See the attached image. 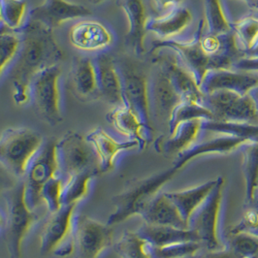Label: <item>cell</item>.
I'll return each instance as SVG.
<instances>
[{
  "label": "cell",
  "instance_id": "cell-46",
  "mask_svg": "<svg viewBox=\"0 0 258 258\" xmlns=\"http://www.w3.org/2000/svg\"><path fill=\"white\" fill-rule=\"evenodd\" d=\"M249 94L253 98V100H254V102L256 104V107H257L258 109V86H256L255 88H253L251 91H249Z\"/></svg>",
  "mask_w": 258,
  "mask_h": 258
},
{
  "label": "cell",
  "instance_id": "cell-36",
  "mask_svg": "<svg viewBox=\"0 0 258 258\" xmlns=\"http://www.w3.org/2000/svg\"><path fill=\"white\" fill-rule=\"evenodd\" d=\"M232 31L238 48L248 53L258 44V18L245 17L236 22Z\"/></svg>",
  "mask_w": 258,
  "mask_h": 258
},
{
  "label": "cell",
  "instance_id": "cell-40",
  "mask_svg": "<svg viewBox=\"0 0 258 258\" xmlns=\"http://www.w3.org/2000/svg\"><path fill=\"white\" fill-rule=\"evenodd\" d=\"M229 247L242 258L258 256V238L245 233L231 234Z\"/></svg>",
  "mask_w": 258,
  "mask_h": 258
},
{
  "label": "cell",
  "instance_id": "cell-23",
  "mask_svg": "<svg viewBox=\"0 0 258 258\" xmlns=\"http://www.w3.org/2000/svg\"><path fill=\"white\" fill-rule=\"evenodd\" d=\"M191 11L183 6H179L167 13L149 18L147 31L153 32L160 40L177 38L192 23Z\"/></svg>",
  "mask_w": 258,
  "mask_h": 258
},
{
  "label": "cell",
  "instance_id": "cell-41",
  "mask_svg": "<svg viewBox=\"0 0 258 258\" xmlns=\"http://www.w3.org/2000/svg\"><path fill=\"white\" fill-rule=\"evenodd\" d=\"M21 39L11 31L0 35V76L8 64L18 55Z\"/></svg>",
  "mask_w": 258,
  "mask_h": 258
},
{
  "label": "cell",
  "instance_id": "cell-16",
  "mask_svg": "<svg viewBox=\"0 0 258 258\" xmlns=\"http://www.w3.org/2000/svg\"><path fill=\"white\" fill-rule=\"evenodd\" d=\"M149 100L151 114L167 121L175 107L182 101L161 66L149 81Z\"/></svg>",
  "mask_w": 258,
  "mask_h": 258
},
{
  "label": "cell",
  "instance_id": "cell-21",
  "mask_svg": "<svg viewBox=\"0 0 258 258\" xmlns=\"http://www.w3.org/2000/svg\"><path fill=\"white\" fill-rule=\"evenodd\" d=\"M107 120L113 125L116 132L134 140L143 150L149 140H151L152 127L146 125L138 115L126 105L116 107L107 115Z\"/></svg>",
  "mask_w": 258,
  "mask_h": 258
},
{
  "label": "cell",
  "instance_id": "cell-5",
  "mask_svg": "<svg viewBox=\"0 0 258 258\" xmlns=\"http://www.w3.org/2000/svg\"><path fill=\"white\" fill-rule=\"evenodd\" d=\"M77 204L62 206L50 214L39 236L42 255L64 258L74 253V221Z\"/></svg>",
  "mask_w": 258,
  "mask_h": 258
},
{
  "label": "cell",
  "instance_id": "cell-2",
  "mask_svg": "<svg viewBox=\"0 0 258 258\" xmlns=\"http://www.w3.org/2000/svg\"><path fill=\"white\" fill-rule=\"evenodd\" d=\"M176 172L174 168H171L150 177L131 181L120 194L112 199L115 209L110 215L107 224L114 226L134 216H140L147 205L159 194L162 186L174 178Z\"/></svg>",
  "mask_w": 258,
  "mask_h": 258
},
{
  "label": "cell",
  "instance_id": "cell-45",
  "mask_svg": "<svg viewBox=\"0 0 258 258\" xmlns=\"http://www.w3.org/2000/svg\"><path fill=\"white\" fill-rule=\"evenodd\" d=\"M198 258H242L235 253L230 247H222L216 250H208Z\"/></svg>",
  "mask_w": 258,
  "mask_h": 258
},
{
  "label": "cell",
  "instance_id": "cell-55",
  "mask_svg": "<svg viewBox=\"0 0 258 258\" xmlns=\"http://www.w3.org/2000/svg\"><path fill=\"white\" fill-rule=\"evenodd\" d=\"M255 7H256V8H258V0L257 1H256V3H255Z\"/></svg>",
  "mask_w": 258,
  "mask_h": 258
},
{
  "label": "cell",
  "instance_id": "cell-49",
  "mask_svg": "<svg viewBox=\"0 0 258 258\" xmlns=\"http://www.w3.org/2000/svg\"><path fill=\"white\" fill-rule=\"evenodd\" d=\"M89 1L93 5H98V4H101V3H103L105 1H107V0H89Z\"/></svg>",
  "mask_w": 258,
  "mask_h": 258
},
{
  "label": "cell",
  "instance_id": "cell-56",
  "mask_svg": "<svg viewBox=\"0 0 258 258\" xmlns=\"http://www.w3.org/2000/svg\"><path fill=\"white\" fill-rule=\"evenodd\" d=\"M246 258H258V256H251V257H246Z\"/></svg>",
  "mask_w": 258,
  "mask_h": 258
},
{
  "label": "cell",
  "instance_id": "cell-19",
  "mask_svg": "<svg viewBox=\"0 0 258 258\" xmlns=\"http://www.w3.org/2000/svg\"><path fill=\"white\" fill-rule=\"evenodd\" d=\"M247 140L229 136V135H222L219 134V136L204 140V141H197L194 143L185 151L181 152L177 155V158L174 161L173 168L178 171L183 166H185L189 161L194 158L201 156V155H212V154H220L225 155L229 154L233 151L243 148L246 144H248Z\"/></svg>",
  "mask_w": 258,
  "mask_h": 258
},
{
  "label": "cell",
  "instance_id": "cell-6",
  "mask_svg": "<svg viewBox=\"0 0 258 258\" xmlns=\"http://www.w3.org/2000/svg\"><path fill=\"white\" fill-rule=\"evenodd\" d=\"M56 162L58 176L63 181L69 177L87 171L101 174L98 161L87 137L69 131L56 141Z\"/></svg>",
  "mask_w": 258,
  "mask_h": 258
},
{
  "label": "cell",
  "instance_id": "cell-24",
  "mask_svg": "<svg viewBox=\"0 0 258 258\" xmlns=\"http://www.w3.org/2000/svg\"><path fill=\"white\" fill-rule=\"evenodd\" d=\"M71 82L80 99L91 101L100 98L96 65L90 57L79 56L73 59Z\"/></svg>",
  "mask_w": 258,
  "mask_h": 258
},
{
  "label": "cell",
  "instance_id": "cell-1",
  "mask_svg": "<svg viewBox=\"0 0 258 258\" xmlns=\"http://www.w3.org/2000/svg\"><path fill=\"white\" fill-rule=\"evenodd\" d=\"M22 34L20 51L10 74L14 100L18 105H25L31 99V83L39 72L57 64L63 57L51 28L28 21Z\"/></svg>",
  "mask_w": 258,
  "mask_h": 258
},
{
  "label": "cell",
  "instance_id": "cell-13",
  "mask_svg": "<svg viewBox=\"0 0 258 258\" xmlns=\"http://www.w3.org/2000/svg\"><path fill=\"white\" fill-rule=\"evenodd\" d=\"M122 84L124 105L133 110L151 127L149 81L140 70L128 62L117 66Z\"/></svg>",
  "mask_w": 258,
  "mask_h": 258
},
{
  "label": "cell",
  "instance_id": "cell-33",
  "mask_svg": "<svg viewBox=\"0 0 258 258\" xmlns=\"http://www.w3.org/2000/svg\"><path fill=\"white\" fill-rule=\"evenodd\" d=\"M192 119L215 120V116L203 103L194 101H181V103L178 104L175 107L169 118V133H172L179 123Z\"/></svg>",
  "mask_w": 258,
  "mask_h": 258
},
{
  "label": "cell",
  "instance_id": "cell-35",
  "mask_svg": "<svg viewBox=\"0 0 258 258\" xmlns=\"http://www.w3.org/2000/svg\"><path fill=\"white\" fill-rule=\"evenodd\" d=\"M204 9L207 33L221 35L232 31V25L225 15L220 0H204Z\"/></svg>",
  "mask_w": 258,
  "mask_h": 258
},
{
  "label": "cell",
  "instance_id": "cell-20",
  "mask_svg": "<svg viewBox=\"0 0 258 258\" xmlns=\"http://www.w3.org/2000/svg\"><path fill=\"white\" fill-rule=\"evenodd\" d=\"M95 65L100 98L115 107L124 105L121 78L114 59L107 53H99Z\"/></svg>",
  "mask_w": 258,
  "mask_h": 258
},
{
  "label": "cell",
  "instance_id": "cell-52",
  "mask_svg": "<svg viewBox=\"0 0 258 258\" xmlns=\"http://www.w3.org/2000/svg\"><path fill=\"white\" fill-rule=\"evenodd\" d=\"M245 1H246L248 4H251V5L255 6V3H256L257 0H245Z\"/></svg>",
  "mask_w": 258,
  "mask_h": 258
},
{
  "label": "cell",
  "instance_id": "cell-10",
  "mask_svg": "<svg viewBox=\"0 0 258 258\" xmlns=\"http://www.w3.org/2000/svg\"><path fill=\"white\" fill-rule=\"evenodd\" d=\"M204 23H200L197 33L194 38H172L158 40L154 43L153 51L167 49L172 52L179 63L187 70L199 86L205 73L210 69V56L201 47V37L204 32Z\"/></svg>",
  "mask_w": 258,
  "mask_h": 258
},
{
  "label": "cell",
  "instance_id": "cell-39",
  "mask_svg": "<svg viewBox=\"0 0 258 258\" xmlns=\"http://www.w3.org/2000/svg\"><path fill=\"white\" fill-rule=\"evenodd\" d=\"M63 182V180L57 175L47 181L40 191L41 203L45 204L50 214L58 211L62 207L61 194Z\"/></svg>",
  "mask_w": 258,
  "mask_h": 258
},
{
  "label": "cell",
  "instance_id": "cell-14",
  "mask_svg": "<svg viewBox=\"0 0 258 258\" xmlns=\"http://www.w3.org/2000/svg\"><path fill=\"white\" fill-rule=\"evenodd\" d=\"M256 86L258 72L221 68L209 69L199 85V89L203 95L220 90L246 94Z\"/></svg>",
  "mask_w": 258,
  "mask_h": 258
},
{
  "label": "cell",
  "instance_id": "cell-32",
  "mask_svg": "<svg viewBox=\"0 0 258 258\" xmlns=\"http://www.w3.org/2000/svg\"><path fill=\"white\" fill-rule=\"evenodd\" d=\"M243 172L245 182V202L251 204L258 189V143L243 146Z\"/></svg>",
  "mask_w": 258,
  "mask_h": 258
},
{
  "label": "cell",
  "instance_id": "cell-17",
  "mask_svg": "<svg viewBox=\"0 0 258 258\" xmlns=\"http://www.w3.org/2000/svg\"><path fill=\"white\" fill-rule=\"evenodd\" d=\"M87 139L96 155L101 173L110 172L115 167L116 156L121 152L139 148L138 142L134 140L117 141L100 127L91 130L87 135Z\"/></svg>",
  "mask_w": 258,
  "mask_h": 258
},
{
  "label": "cell",
  "instance_id": "cell-47",
  "mask_svg": "<svg viewBox=\"0 0 258 258\" xmlns=\"http://www.w3.org/2000/svg\"><path fill=\"white\" fill-rule=\"evenodd\" d=\"M13 185L6 184V178H5V177L0 173V187H3V188H5V189H8V188L12 187Z\"/></svg>",
  "mask_w": 258,
  "mask_h": 258
},
{
  "label": "cell",
  "instance_id": "cell-38",
  "mask_svg": "<svg viewBox=\"0 0 258 258\" xmlns=\"http://www.w3.org/2000/svg\"><path fill=\"white\" fill-rule=\"evenodd\" d=\"M200 242H183L162 247L150 245L152 258H183L197 255L202 248Z\"/></svg>",
  "mask_w": 258,
  "mask_h": 258
},
{
  "label": "cell",
  "instance_id": "cell-7",
  "mask_svg": "<svg viewBox=\"0 0 258 258\" xmlns=\"http://www.w3.org/2000/svg\"><path fill=\"white\" fill-rule=\"evenodd\" d=\"M62 71L57 64L42 69L31 83L30 95L39 115L50 125H58L62 120L60 78Z\"/></svg>",
  "mask_w": 258,
  "mask_h": 258
},
{
  "label": "cell",
  "instance_id": "cell-18",
  "mask_svg": "<svg viewBox=\"0 0 258 258\" xmlns=\"http://www.w3.org/2000/svg\"><path fill=\"white\" fill-rule=\"evenodd\" d=\"M69 40L81 51L97 52L111 46L114 38L103 24L96 21H82L71 27Z\"/></svg>",
  "mask_w": 258,
  "mask_h": 258
},
{
  "label": "cell",
  "instance_id": "cell-28",
  "mask_svg": "<svg viewBox=\"0 0 258 258\" xmlns=\"http://www.w3.org/2000/svg\"><path fill=\"white\" fill-rule=\"evenodd\" d=\"M217 182L218 179L206 181L205 183H202L200 185L194 186L185 190L165 194L178 208L181 217L187 223L192 214L197 210V208L206 200L209 194L212 192Z\"/></svg>",
  "mask_w": 258,
  "mask_h": 258
},
{
  "label": "cell",
  "instance_id": "cell-22",
  "mask_svg": "<svg viewBox=\"0 0 258 258\" xmlns=\"http://www.w3.org/2000/svg\"><path fill=\"white\" fill-rule=\"evenodd\" d=\"M118 5L123 10L128 23L129 45L136 54L141 55L146 51L145 37L149 21L145 0H118Z\"/></svg>",
  "mask_w": 258,
  "mask_h": 258
},
{
  "label": "cell",
  "instance_id": "cell-8",
  "mask_svg": "<svg viewBox=\"0 0 258 258\" xmlns=\"http://www.w3.org/2000/svg\"><path fill=\"white\" fill-rule=\"evenodd\" d=\"M225 180L218 178V182L206 200L197 208L187 222V228L197 234L200 243L208 250L224 247L220 238V210L223 199Z\"/></svg>",
  "mask_w": 258,
  "mask_h": 258
},
{
  "label": "cell",
  "instance_id": "cell-37",
  "mask_svg": "<svg viewBox=\"0 0 258 258\" xmlns=\"http://www.w3.org/2000/svg\"><path fill=\"white\" fill-rule=\"evenodd\" d=\"M2 17L5 26L10 30H22L26 26L25 18L27 10L26 0H0Z\"/></svg>",
  "mask_w": 258,
  "mask_h": 258
},
{
  "label": "cell",
  "instance_id": "cell-4",
  "mask_svg": "<svg viewBox=\"0 0 258 258\" xmlns=\"http://www.w3.org/2000/svg\"><path fill=\"white\" fill-rule=\"evenodd\" d=\"M6 247L10 258H23V244L31 227L37 220V214L26 203L25 181L15 183L7 189Z\"/></svg>",
  "mask_w": 258,
  "mask_h": 258
},
{
  "label": "cell",
  "instance_id": "cell-11",
  "mask_svg": "<svg viewBox=\"0 0 258 258\" xmlns=\"http://www.w3.org/2000/svg\"><path fill=\"white\" fill-rule=\"evenodd\" d=\"M114 243L112 226L78 215L74 221V253L76 258H99Z\"/></svg>",
  "mask_w": 258,
  "mask_h": 258
},
{
  "label": "cell",
  "instance_id": "cell-43",
  "mask_svg": "<svg viewBox=\"0 0 258 258\" xmlns=\"http://www.w3.org/2000/svg\"><path fill=\"white\" fill-rule=\"evenodd\" d=\"M182 2L183 0H151V5L159 16L181 6Z\"/></svg>",
  "mask_w": 258,
  "mask_h": 258
},
{
  "label": "cell",
  "instance_id": "cell-9",
  "mask_svg": "<svg viewBox=\"0 0 258 258\" xmlns=\"http://www.w3.org/2000/svg\"><path fill=\"white\" fill-rule=\"evenodd\" d=\"M202 103L214 114L215 120L258 125V109L249 93L220 90L204 94Z\"/></svg>",
  "mask_w": 258,
  "mask_h": 258
},
{
  "label": "cell",
  "instance_id": "cell-12",
  "mask_svg": "<svg viewBox=\"0 0 258 258\" xmlns=\"http://www.w3.org/2000/svg\"><path fill=\"white\" fill-rule=\"evenodd\" d=\"M57 175L56 141L52 140L43 145L26 172V199L30 209L35 211L38 208L41 204L40 191L43 185Z\"/></svg>",
  "mask_w": 258,
  "mask_h": 258
},
{
  "label": "cell",
  "instance_id": "cell-3",
  "mask_svg": "<svg viewBox=\"0 0 258 258\" xmlns=\"http://www.w3.org/2000/svg\"><path fill=\"white\" fill-rule=\"evenodd\" d=\"M43 145V136L33 129H5L0 135V167L16 178H25Z\"/></svg>",
  "mask_w": 258,
  "mask_h": 258
},
{
  "label": "cell",
  "instance_id": "cell-53",
  "mask_svg": "<svg viewBox=\"0 0 258 258\" xmlns=\"http://www.w3.org/2000/svg\"><path fill=\"white\" fill-rule=\"evenodd\" d=\"M4 224V220L1 218V216H0V226H2Z\"/></svg>",
  "mask_w": 258,
  "mask_h": 258
},
{
  "label": "cell",
  "instance_id": "cell-48",
  "mask_svg": "<svg viewBox=\"0 0 258 258\" xmlns=\"http://www.w3.org/2000/svg\"><path fill=\"white\" fill-rule=\"evenodd\" d=\"M255 209L258 210V189L256 190V192L254 194V197H253V200H252V203H251Z\"/></svg>",
  "mask_w": 258,
  "mask_h": 258
},
{
  "label": "cell",
  "instance_id": "cell-27",
  "mask_svg": "<svg viewBox=\"0 0 258 258\" xmlns=\"http://www.w3.org/2000/svg\"><path fill=\"white\" fill-rule=\"evenodd\" d=\"M136 232L150 245L155 247H162L183 242H200L197 234L189 228L181 229L144 223Z\"/></svg>",
  "mask_w": 258,
  "mask_h": 258
},
{
  "label": "cell",
  "instance_id": "cell-54",
  "mask_svg": "<svg viewBox=\"0 0 258 258\" xmlns=\"http://www.w3.org/2000/svg\"><path fill=\"white\" fill-rule=\"evenodd\" d=\"M183 258H198V255H194V256H188V257H183Z\"/></svg>",
  "mask_w": 258,
  "mask_h": 258
},
{
  "label": "cell",
  "instance_id": "cell-51",
  "mask_svg": "<svg viewBox=\"0 0 258 258\" xmlns=\"http://www.w3.org/2000/svg\"><path fill=\"white\" fill-rule=\"evenodd\" d=\"M9 31H10V30H9L6 26H1V27H0V35L3 34V33H5V32H9Z\"/></svg>",
  "mask_w": 258,
  "mask_h": 258
},
{
  "label": "cell",
  "instance_id": "cell-25",
  "mask_svg": "<svg viewBox=\"0 0 258 258\" xmlns=\"http://www.w3.org/2000/svg\"><path fill=\"white\" fill-rule=\"evenodd\" d=\"M145 223L159 226H170L185 229L187 223L181 217L178 208L166 194H159L147 205L140 215Z\"/></svg>",
  "mask_w": 258,
  "mask_h": 258
},
{
  "label": "cell",
  "instance_id": "cell-30",
  "mask_svg": "<svg viewBox=\"0 0 258 258\" xmlns=\"http://www.w3.org/2000/svg\"><path fill=\"white\" fill-rule=\"evenodd\" d=\"M202 131L229 135L245 139L248 142L258 143V125L220 120H203Z\"/></svg>",
  "mask_w": 258,
  "mask_h": 258
},
{
  "label": "cell",
  "instance_id": "cell-31",
  "mask_svg": "<svg viewBox=\"0 0 258 258\" xmlns=\"http://www.w3.org/2000/svg\"><path fill=\"white\" fill-rule=\"evenodd\" d=\"M97 171H87L65 180L61 194L62 206L79 204L89 194L91 180L99 175Z\"/></svg>",
  "mask_w": 258,
  "mask_h": 258
},
{
  "label": "cell",
  "instance_id": "cell-44",
  "mask_svg": "<svg viewBox=\"0 0 258 258\" xmlns=\"http://www.w3.org/2000/svg\"><path fill=\"white\" fill-rule=\"evenodd\" d=\"M232 68L242 71L258 72V56H245L243 58H238Z\"/></svg>",
  "mask_w": 258,
  "mask_h": 258
},
{
  "label": "cell",
  "instance_id": "cell-15",
  "mask_svg": "<svg viewBox=\"0 0 258 258\" xmlns=\"http://www.w3.org/2000/svg\"><path fill=\"white\" fill-rule=\"evenodd\" d=\"M91 14L89 8L68 0H44L30 11L28 21L39 23L53 30L69 21L86 18Z\"/></svg>",
  "mask_w": 258,
  "mask_h": 258
},
{
  "label": "cell",
  "instance_id": "cell-29",
  "mask_svg": "<svg viewBox=\"0 0 258 258\" xmlns=\"http://www.w3.org/2000/svg\"><path fill=\"white\" fill-rule=\"evenodd\" d=\"M204 119H192L179 123L170 133V138L163 145L166 153L179 155L197 142L202 132V121Z\"/></svg>",
  "mask_w": 258,
  "mask_h": 258
},
{
  "label": "cell",
  "instance_id": "cell-26",
  "mask_svg": "<svg viewBox=\"0 0 258 258\" xmlns=\"http://www.w3.org/2000/svg\"><path fill=\"white\" fill-rule=\"evenodd\" d=\"M159 64L165 70L176 91L182 101H194L202 103L203 93L191 74L181 66L174 54L160 56Z\"/></svg>",
  "mask_w": 258,
  "mask_h": 258
},
{
  "label": "cell",
  "instance_id": "cell-34",
  "mask_svg": "<svg viewBox=\"0 0 258 258\" xmlns=\"http://www.w3.org/2000/svg\"><path fill=\"white\" fill-rule=\"evenodd\" d=\"M115 249L119 258H152L150 244L137 232L122 233Z\"/></svg>",
  "mask_w": 258,
  "mask_h": 258
},
{
  "label": "cell",
  "instance_id": "cell-42",
  "mask_svg": "<svg viewBox=\"0 0 258 258\" xmlns=\"http://www.w3.org/2000/svg\"><path fill=\"white\" fill-rule=\"evenodd\" d=\"M245 233L258 238V210L254 207L248 209L241 220L234 225L230 234Z\"/></svg>",
  "mask_w": 258,
  "mask_h": 258
},
{
  "label": "cell",
  "instance_id": "cell-50",
  "mask_svg": "<svg viewBox=\"0 0 258 258\" xmlns=\"http://www.w3.org/2000/svg\"><path fill=\"white\" fill-rule=\"evenodd\" d=\"M5 26L3 23V17H2V7H1V1H0V27Z\"/></svg>",
  "mask_w": 258,
  "mask_h": 258
}]
</instances>
